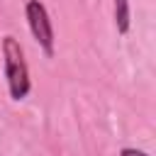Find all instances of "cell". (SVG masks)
<instances>
[{
	"instance_id": "3957f363",
	"label": "cell",
	"mask_w": 156,
	"mask_h": 156,
	"mask_svg": "<svg viewBox=\"0 0 156 156\" xmlns=\"http://www.w3.org/2000/svg\"><path fill=\"white\" fill-rule=\"evenodd\" d=\"M115 24L119 34L129 32L132 24V10H129V0H115Z\"/></svg>"
},
{
	"instance_id": "7a4b0ae2",
	"label": "cell",
	"mask_w": 156,
	"mask_h": 156,
	"mask_svg": "<svg viewBox=\"0 0 156 156\" xmlns=\"http://www.w3.org/2000/svg\"><path fill=\"white\" fill-rule=\"evenodd\" d=\"M24 15H27V24H29V32L37 39V44L44 49L46 56H54V27H51V20H49L44 2L41 0H27Z\"/></svg>"
},
{
	"instance_id": "6da1fadb",
	"label": "cell",
	"mask_w": 156,
	"mask_h": 156,
	"mask_svg": "<svg viewBox=\"0 0 156 156\" xmlns=\"http://www.w3.org/2000/svg\"><path fill=\"white\" fill-rule=\"evenodd\" d=\"M2 56H5V78H7V88H10V98L12 100H24L29 95V68L24 61V51L22 44L7 34L2 39Z\"/></svg>"
},
{
	"instance_id": "277c9868",
	"label": "cell",
	"mask_w": 156,
	"mask_h": 156,
	"mask_svg": "<svg viewBox=\"0 0 156 156\" xmlns=\"http://www.w3.org/2000/svg\"><path fill=\"white\" fill-rule=\"evenodd\" d=\"M119 156H149L146 151H139V149H132V146H124L119 151Z\"/></svg>"
}]
</instances>
